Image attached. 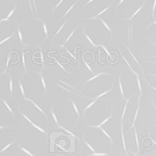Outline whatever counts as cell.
<instances>
[{
    "label": "cell",
    "instance_id": "obj_1",
    "mask_svg": "<svg viewBox=\"0 0 156 156\" xmlns=\"http://www.w3.org/2000/svg\"><path fill=\"white\" fill-rule=\"evenodd\" d=\"M69 22V19L66 18L65 19L62 23H57L55 27H54V33H53V39H52V44H54V42H55L56 39L61 35L62 32L63 31V29H65V27H66L67 23Z\"/></svg>",
    "mask_w": 156,
    "mask_h": 156
},
{
    "label": "cell",
    "instance_id": "obj_2",
    "mask_svg": "<svg viewBox=\"0 0 156 156\" xmlns=\"http://www.w3.org/2000/svg\"><path fill=\"white\" fill-rule=\"evenodd\" d=\"M77 29H78V26L76 24V26L73 27L72 29H68V30L66 31V33L65 34V36H63V40H62V44L61 45V47H66V44L69 42L71 39H72V37L75 35V33H76V31H77Z\"/></svg>",
    "mask_w": 156,
    "mask_h": 156
},
{
    "label": "cell",
    "instance_id": "obj_3",
    "mask_svg": "<svg viewBox=\"0 0 156 156\" xmlns=\"http://www.w3.org/2000/svg\"><path fill=\"white\" fill-rule=\"evenodd\" d=\"M113 2H114V0H111V2H110L108 5H106V6L104 7V8H101V9H99V10H97V11L94 13V15H93V16L86 18V20H90V21H92V20L100 19V17L101 16L102 14H104L105 12H106L107 10L110 9V8L112 7V5H113Z\"/></svg>",
    "mask_w": 156,
    "mask_h": 156
},
{
    "label": "cell",
    "instance_id": "obj_4",
    "mask_svg": "<svg viewBox=\"0 0 156 156\" xmlns=\"http://www.w3.org/2000/svg\"><path fill=\"white\" fill-rule=\"evenodd\" d=\"M27 7L29 9L31 14V17L33 20H37L38 22H40V20L37 18V8H36V1L35 0H27Z\"/></svg>",
    "mask_w": 156,
    "mask_h": 156
},
{
    "label": "cell",
    "instance_id": "obj_5",
    "mask_svg": "<svg viewBox=\"0 0 156 156\" xmlns=\"http://www.w3.org/2000/svg\"><path fill=\"white\" fill-rule=\"evenodd\" d=\"M145 5H146V0H144L143 1V4L140 5V8H138L136 10V11L131 15V16H129L128 18H126V19H124L123 21H126V22H133L135 19H136L139 16H140V12L143 11V10L144 9V7H145Z\"/></svg>",
    "mask_w": 156,
    "mask_h": 156
},
{
    "label": "cell",
    "instance_id": "obj_6",
    "mask_svg": "<svg viewBox=\"0 0 156 156\" xmlns=\"http://www.w3.org/2000/svg\"><path fill=\"white\" fill-rule=\"evenodd\" d=\"M12 52L11 53H8L6 56H5L3 58H2V73L1 75H4V74H7V69H8V66H9V63H10V60H11V56H12Z\"/></svg>",
    "mask_w": 156,
    "mask_h": 156
},
{
    "label": "cell",
    "instance_id": "obj_7",
    "mask_svg": "<svg viewBox=\"0 0 156 156\" xmlns=\"http://www.w3.org/2000/svg\"><path fill=\"white\" fill-rule=\"evenodd\" d=\"M122 77H123V73H120L118 78H117V83H118V88H119L120 95H121L120 97H121L122 101L125 102L128 98H127L126 95H125V90H124V87H123V80H122Z\"/></svg>",
    "mask_w": 156,
    "mask_h": 156
},
{
    "label": "cell",
    "instance_id": "obj_8",
    "mask_svg": "<svg viewBox=\"0 0 156 156\" xmlns=\"http://www.w3.org/2000/svg\"><path fill=\"white\" fill-rule=\"evenodd\" d=\"M40 22H41V27H40V39H41V41H45L46 39H48V37H49V31H48L46 23L44 22L43 20H40Z\"/></svg>",
    "mask_w": 156,
    "mask_h": 156
},
{
    "label": "cell",
    "instance_id": "obj_9",
    "mask_svg": "<svg viewBox=\"0 0 156 156\" xmlns=\"http://www.w3.org/2000/svg\"><path fill=\"white\" fill-rule=\"evenodd\" d=\"M1 105L2 106H4L5 108H6L9 112V114L12 116V118H13V122H15V119H16V113H15V111H14V108L13 107L10 105L9 104V101H6L4 99V98H1Z\"/></svg>",
    "mask_w": 156,
    "mask_h": 156
},
{
    "label": "cell",
    "instance_id": "obj_10",
    "mask_svg": "<svg viewBox=\"0 0 156 156\" xmlns=\"http://www.w3.org/2000/svg\"><path fill=\"white\" fill-rule=\"evenodd\" d=\"M82 34H83V36H84V38H85V40L90 44L91 46H93V47H101V45L100 44H97L95 41H94V39L92 38V35L91 34H89L87 31H86V29H85V27H83V29H82Z\"/></svg>",
    "mask_w": 156,
    "mask_h": 156
},
{
    "label": "cell",
    "instance_id": "obj_11",
    "mask_svg": "<svg viewBox=\"0 0 156 156\" xmlns=\"http://www.w3.org/2000/svg\"><path fill=\"white\" fill-rule=\"evenodd\" d=\"M127 42H128V46H132V39H133V22H129L128 26H127Z\"/></svg>",
    "mask_w": 156,
    "mask_h": 156
},
{
    "label": "cell",
    "instance_id": "obj_12",
    "mask_svg": "<svg viewBox=\"0 0 156 156\" xmlns=\"http://www.w3.org/2000/svg\"><path fill=\"white\" fill-rule=\"evenodd\" d=\"M77 1H78V0H74V1H73V3L70 5V7L68 8L67 10H66V11L62 14L61 20H62V19L66 18V17L68 16V15H69V14H72L73 12L75 11V10H76V7H77Z\"/></svg>",
    "mask_w": 156,
    "mask_h": 156
},
{
    "label": "cell",
    "instance_id": "obj_13",
    "mask_svg": "<svg viewBox=\"0 0 156 156\" xmlns=\"http://www.w3.org/2000/svg\"><path fill=\"white\" fill-rule=\"evenodd\" d=\"M13 4H14V5H13V8L11 9V11L9 12V14L7 15L6 17L0 20V23H8V22H10V20L12 19L13 15H14V13H15V12H16V9H17V4L15 3L14 1H13Z\"/></svg>",
    "mask_w": 156,
    "mask_h": 156
},
{
    "label": "cell",
    "instance_id": "obj_14",
    "mask_svg": "<svg viewBox=\"0 0 156 156\" xmlns=\"http://www.w3.org/2000/svg\"><path fill=\"white\" fill-rule=\"evenodd\" d=\"M148 8L152 19H155V9H156V0H148Z\"/></svg>",
    "mask_w": 156,
    "mask_h": 156
},
{
    "label": "cell",
    "instance_id": "obj_15",
    "mask_svg": "<svg viewBox=\"0 0 156 156\" xmlns=\"http://www.w3.org/2000/svg\"><path fill=\"white\" fill-rule=\"evenodd\" d=\"M100 22L102 23V26H104L105 27V29L107 31H108V33H109V37L110 38H112L113 37V29H112V27L109 26L108 23H107L104 19H101V18H100Z\"/></svg>",
    "mask_w": 156,
    "mask_h": 156
},
{
    "label": "cell",
    "instance_id": "obj_16",
    "mask_svg": "<svg viewBox=\"0 0 156 156\" xmlns=\"http://www.w3.org/2000/svg\"><path fill=\"white\" fill-rule=\"evenodd\" d=\"M15 32H12V33H2L1 34V41H0V45H3V44L6 42V41H8L9 39H11V38H13L14 36H15Z\"/></svg>",
    "mask_w": 156,
    "mask_h": 156
},
{
    "label": "cell",
    "instance_id": "obj_17",
    "mask_svg": "<svg viewBox=\"0 0 156 156\" xmlns=\"http://www.w3.org/2000/svg\"><path fill=\"white\" fill-rule=\"evenodd\" d=\"M17 34H18V37H19V41H20V44H21L22 46H27V44H24L23 42V33H22V24H20L17 28Z\"/></svg>",
    "mask_w": 156,
    "mask_h": 156
},
{
    "label": "cell",
    "instance_id": "obj_18",
    "mask_svg": "<svg viewBox=\"0 0 156 156\" xmlns=\"http://www.w3.org/2000/svg\"><path fill=\"white\" fill-rule=\"evenodd\" d=\"M82 63H83V66H85V68L88 70V72L90 73V74H92V75H94V74H96L95 73V71L93 70V68L89 66V63H88L86 61H85V58H84V56H82Z\"/></svg>",
    "mask_w": 156,
    "mask_h": 156
},
{
    "label": "cell",
    "instance_id": "obj_19",
    "mask_svg": "<svg viewBox=\"0 0 156 156\" xmlns=\"http://www.w3.org/2000/svg\"><path fill=\"white\" fill-rule=\"evenodd\" d=\"M19 91L20 93H21V95L22 97L23 98V100L24 99H27V94H26V91H24V88H23V82H22V78L19 80Z\"/></svg>",
    "mask_w": 156,
    "mask_h": 156
},
{
    "label": "cell",
    "instance_id": "obj_20",
    "mask_svg": "<svg viewBox=\"0 0 156 156\" xmlns=\"http://www.w3.org/2000/svg\"><path fill=\"white\" fill-rule=\"evenodd\" d=\"M40 83H41V85H42V89H43V94L44 95H46V93H47V85H46V81L45 79H44V76L40 73Z\"/></svg>",
    "mask_w": 156,
    "mask_h": 156
},
{
    "label": "cell",
    "instance_id": "obj_21",
    "mask_svg": "<svg viewBox=\"0 0 156 156\" xmlns=\"http://www.w3.org/2000/svg\"><path fill=\"white\" fill-rule=\"evenodd\" d=\"M9 78V95L10 97H12L13 95V79H12V75L11 74H7Z\"/></svg>",
    "mask_w": 156,
    "mask_h": 156
},
{
    "label": "cell",
    "instance_id": "obj_22",
    "mask_svg": "<svg viewBox=\"0 0 156 156\" xmlns=\"http://www.w3.org/2000/svg\"><path fill=\"white\" fill-rule=\"evenodd\" d=\"M62 1H63V0H56L55 6H54V7L50 10V13H51V14H54V13H55V11L58 8V6H60V5L62 3Z\"/></svg>",
    "mask_w": 156,
    "mask_h": 156
},
{
    "label": "cell",
    "instance_id": "obj_23",
    "mask_svg": "<svg viewBox=\"0 0 156 156\" xmlns=\"http://www.w3.org/2000/svg\"><path fill=\"white\" fill-rule=\"evenodd\" d=\"M22 63H23V70L27 71V62H26V52L23 50L22 52Z\"/></svg>",
    "mask_w": 156,
    "mask_h": 156
},
{
    "label": "cell",
    "instance_id": "obj_24",
    "mask_svg": "<svg viewBox=\"0 0 156 156\" xmlns=\"http://www.w3.org/2000/svg\"><path fill=\"white\" fill-rule=\"evenodd\" d=\"M54 61H55V62L57 63V65H58V66H60V67L62 68V69L63 71H65V73H66V74H68V73H69V71L67 70V68H66V67L65 66H63V65H62V63H61L60 62H58V61L57 60L56 58H54Z\"/></svg>",
    "mask_w": 156,
    "mask_h": 156
},
{
    "label": "cell",
    "instance_id": "obj_25",
    "mask_svg": "<svg viewBox=\"0 0 156 156\" xmlns=\"http://www.w3.org/2000/svg\"><path fill=\"white\" fill-rule=\"evenodd\" d=\"M125 1V0H116V4H115V14L117 13V11H118V8L122 5V3H123Z\"/></svg>",
    "mask_w": 156,
    "mask_h": 156
},
{
    "label": "cell",
    "instance_id": "obj_26",
    "mask_svg": "<svg viewBox=\"0 0 156 156\" xmlns=\"http://www.w3.org/2000/svg\"><path fill=\"white\" fill-rule=\"evenodd\" d=\"M148 76H153V77H155V79H156V73H148ZM146 84H147L148 87H150L151 89L154 90L156 92V85L153 86V85H151V84H148V83H146Z\"/></svg>",
    "mask_w": 156,
    "mask_h": 156
},
{
    "label": "cell",
    "instance_id": "obj_27",
    "mask_svg": "<svg viewBox=\"0 0 156 156\" xmlns=\"http://www.w3.org/2000/svg\"><path fill=\"white\" fill-rule=\"evenodd\" d=\"M143 60H155V61H145V62H156V56H149V57H145V58H141Z\"/></svg>",
    "mask_w": 156,
    "mask_h": 156
},
{
    "label": "cell",
    "instance_id": "obj_28",
    "mask_svg": "<svg viewBox=\"0 0 156 156\" xmlns=\"http://www.w3.org/2000/svg\"><path fill=\"white\" fill-rule=\"evenodd\" d=\"M94 1L95 0H86V2L84 3V7H88L92 2H94Z\"/></svg>",
    "mask_w": 156,
    "mask_h": 156
},
{
    "label": "cell",
    "instance_id": "obj_29",
    "mask_svg": "<svg viewBox=\"0 0 156 156\" xmlns=\"http://www.w3.org/2000/svg\"><path fill=\"white\" fill-rule=\"evenodd\" d=\"M154 24H156V20H155V21H153L152 23H151L149 24V26H148V28H149V27H150L151 26H154Z\"/></svg>",
    "mask_w": 156,
    "mask_h": 156
},
{
    "label": "cell",
    "instance_id": "obj_30",
    "mask_svg": "<svg viewBox=\"0 0 156 156\" xmlns=\"http://www.w3.org/2000/svg\"><path fill=\"white\" fill-rule=\"evenodd\" d=\"M150 43L152 44L153 46H156V42H155V41H153V40H151V39H150Z\"/></svg>",
    "mask_w": 156,
    "mask_h": 156
}]
</instances>
